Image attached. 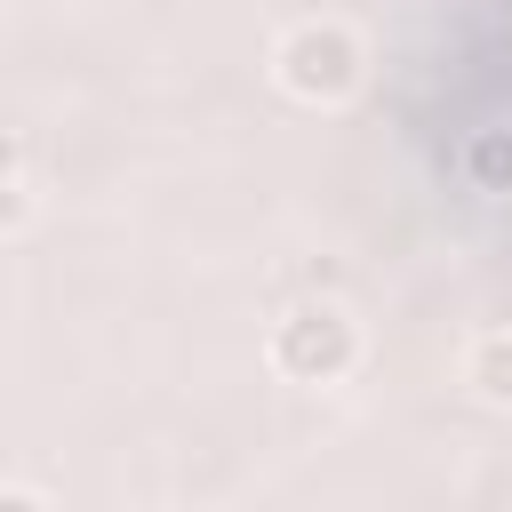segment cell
<instances>
[{
	"mask_svg": "<svg viewBox=\"0 0 512 512\" xmlns=\"http://www.w3.org/2000/svg\"><path fill=\"white\" fill-rule=\"evenodd\" d=\"M472 80H480L488 96H464V120H472V128H456V136L480 144V168H472L480 200H512V0H504V40L464 64V88H472Z\"/></svg>",
	"mask_w": 512,
	"mask_h": 512,
	"instance_id": "1",
	"label": "cell"
}]
</instances>
